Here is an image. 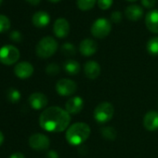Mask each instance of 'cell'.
Instances as JSON below:
<instances>
[{
    "mask_svg": "<svg viewBox=\"0 0 158 158\" xmlns=\"http://www.w3.org/2000/svg\"><path fill=\"white\" fill-rule=\"evenodd\" d=\"M46 73L48 74V75H56L60 73V66L56 63H50L47 66L46 68Z\"/></svg>",
    "mask_w": 158,
    "mask_h": 158,
    "instance_id": "26",
    "label": "cell"
},
{
    "mask_svg": "<svg viewBox=\"0 0 158 158\" xmlns=\"http://www.w3.org/2000/svg\"><path fill=\"white\" fill-rule=\"evenodd\" d=\"M79 50H80V53L83 56L89 57V56L94 55L97 52L98 45H97L96 41H94L93 39L86 38L80 42V45H79Z\"/></svg>",
    "mask_w": 158,
    "mask_h": 158,
    "instance_id": "13",
    "label": "cell"
},
{
    "mask_svg": "<svg viewBox=\"0 0 158 158\" xmlns=\"http://www.w3.org/2000/svg\"><path fill=\"white\" fill-rule=\"evenodd\" d=\"M155 1H156V0H141V4L145 8L151 9L155 5Z\"/></svg>",
    "mask_w": 158,
    "mask_h": 158,
    "instance_id": "30",
    "label": "cell"
},
{
    "mask_svg": "<svg viewBox=\"0 0 158 158\" xmlns=\"http://www.w3.org/2000/svg\"><path fill=\"white\" fill-rule=\"evenodd\" d=\"M127 1H130V2H133V1H135V0H127Z\"/></svg>",
    "mask_w": 158,
    "mask_h": 158,
    "instance_id": "37",
    "label": "cell"
},
{
    "mask_svg": "<svg viewBox=\"0 0 158 158\" xmlns=\"http://www.w3.org/2000/svg\"><path fill=\"white\" fill-rule=\"evenodd\" d=\"M145 24L149 31L158 34V10H151L146 14Z\"/></svg>",
    "mask_w": 158,
    "mask_h": 158,
    "instance_id": "15",
    "label": "cell"
},
{
    "mask_svg": "<svg viewBox=\"0 0 158 158\" xmlns=\"http://www.w3.org/2000/svg\"><path fill=\"white\" fill-rule=\"evenodd\" d=\"M60 50L65 56H73L76 53V48L72 43H64L61 46Z\"/></svg>",
    "mask_w": 158,
    "mask_h": 158,
    "instance_id": "25",
    "label": "cell"
},
{
    "mask_svg": "<svg viewBox=\"0 0 158 158\" xmlns=\"http://www.w3.org/2000/svg\"><path fill=\"white\" fill-rule=\"evenodd\" d=\"M90 135V127L88 124L78 122L73 124L66 131V140L73 146L80 145L85 142Z\"/></svg>",
    "mask_w": 158,
    "mask_h": 158,
    "instance_id": "2",
    "label": "cell"
},
{
    "mask_svg": "<svg viewBox=\"0 0 158 158\" xmlns=\"http://www.w3.org/2000/svg\"><path fill=\"white\" fill-rule=\"evenodd\" d=\"M63 69L68 74L76 75V74L79 73V72H80L81 66H80V64H79L78 61H76L74 60H67L63 63Z\"/></svg>",
    "mask_w": 158,
    "mask_h": 158,
    "instance_id": "19",
    "label": "cell"
},
{
    "mask_svg": "<svg viewBox=\"0 0 158 158\" xmlns=\"http://www.w3.org/2000/svg\"><path fill=\"white\" fill-rule=\"evenodd\" d=\"M10 38L12 41L16 42V43H20V42L23 40V35H22L21 32L15 30V31H12V32L10 33Z\"/></svg>",
    "mask_w": 158,
    "mask_h": 158,
    "instance_id": "27",
    "label": "cell"
},
{
    "mask_svg": "<svg viewBox=\"0 0 158 158\" xmlns=\"http://www.w3.org/2000/svg\"><path fill=\"white\" fill-rule=\"evenodd\" d=\"M28 102L33 109L41 110L48 105V100L45 94L40 93V92H35L30 95L28 99Z\"/></svg>",
    "mask_w": 158,
    "mask_h": 158,
    "instance_id": "12",
    "label": "cell"
},
{
    "mask_svg": "<svg viewBox=\"0 0 158 158\" xmlns=\"http://www.w3.org/2000/svg\"><path fill=\"white\" fill-rule=\"evenodd\" d=\"M33 24L37 28H43L47 26L50 22V16L47 11H36L32 18Z\"/></svg>",
    "mask_w": 158,
    "mask_h": 158,
    "instance_id": "17",
    "label": "cell"
},
{
    "mask_svg": "<svg viewBox=\"0 0 158 158\" xmlns=\"http://www.w3.org/2000/svg\"><path fill=\"white\" fill-rule=\"evenodd\" d=\"M77 86L74 81L71 79L62 78L57 82L56 84V91L60 96H71L76 91Z\"/></svg>",
    "mask_w": 158,
    "mask_h": 158,
    "instance_id": "8",
    "label": "cell"
},
{
    "mask_svg": "<svg viewBox=\"0 0 158 158\" xmlns=\"http://www.w3.org/2000/svg\"><path fill=\"white\" fill-rule=\"evenodd\" d=\"M26 1L28 3H30L31 5H33V6H36V5H38L40 3L41 0H26Z\"/></svg>",
    "mask_w": 158,
    "mask_h": 158,
    "instance_id": "33",
    "label": "cell"
},
{
    "mask_svg": "<svg viewBox=\"0 0 158 158\" xmlns=\"http://www.w3.org/2000/svg\"><path fill=\"white\" fill-rule=\"evenodd\" d=\"M10 25L11 23H10V19L5 15L0 14V34L9 31L10 28Z\"/></svg>",
    "mask_w": 158,
    "mask_h": 158,
    "instance_id": "24",
    "label": "cell"
},
{
    "mask_svg": "<svg viewBox=\"0 0 158 158\" xmlns=\"http://www.w3.org/2000/svg\"><path fill=\"white\" fill-rule=\"evenodd\" d=\"M96 0H77V6L82 10H89L94 7Z\"/></svg>",
    "mask_w": 158,
    "mask_h": 158,
    "instance_id": "23",
    "label": "cell"
},
{
    "mask_svg": "<svg viewBox=\"0 0 158 158\" xmlns=\"http://www.w3.org/2000/svg\"><path fill=\"white\" fill-rule=\"evenodd\" d=\"M2 1L3 0H0V6H1V4H2Z\"/></svg>",
    "mask_w": 158,
    "mask_h": 158,
    "instance_id": "36",
    "label": "cell"
},
{
    "mask_svg": "<svg viewBox=\"0 0 158 158\" xmlns=\"http://www.w3.org/2000/svg\"><path fill=\"white\" fill-rule=\"evenodd\" d=\"M10 158H25V156L22 152H15V153L11 154Z\"/></svg>",
    "mask_w": 158,
    "mask_h": 158,
    "instance_id": "32",
    "label": "cell"
},
{
    "mask_svg": "<svg viewBox=\"0 0 158 158\" xmlns=\"http://www.w3.org/2000/svg\"><path fill=\"white\" fill-rule=\"evenodd\" d=\"M102 135L103 138L107 139H114L116 138V135H117V132L116 130L113 127H102Z\"/></svg>",
    "mask_w": 158,
    "mask_h": 158,
    "instance_id": "22",
    "label": "cell"
},
{
    "mask_svg": "<svg viewBox=\"0 0 158 158\" xmlns=\"http://www.w3.org/2000/svg\"><path fill=\"white\" fill-rule=\"evenodd\" d=\"M147 51L152 56H158V36L152 37L148 40L146 45Z\"/></svg>",
    "mask_w": 158,
    "mask_h": 158,
    "instance_id": "20",
    "label": "cell"
},
{
    "mask_svg": "<svg viewBox=\"0 0 158 158\" xmlns=\"http://www.w3.org/2000/svg\"><path fill=\"white\" fill-rule=\"evenodd\" d=\"M125 14L128 20L135 22V21H139L142 17L143 10L139 5H129L128 7L126 8Z\"/></svg>",
    "mask_w": 158,
    "mask_h": 158,
    "instance_id": "18",
    "label": "cell"
},
{
    "mask_svg": "<svg viewBox=\"0 0 158 158\" xmlns=\"http://www.w3.org/2000/svg\"><path fill=\"white\" fill-rule=\"evenodd\" d=\"M143 126L149 131L158 129V112L149 111L143 118Z\"/></svg>",
    "mask_w": 158,
    "mask_h": 158,
    "instance_id": "14",
    "label": "cell"
},
{
    "mask_svg": "<svg viewBox=\"0 0 158 158\" xmlns=\"http://www.w3.org/2000/svg\"><path fill=\"white\" fill-rule=\"evenodd\" d=\"M47 156H48V158H59V155L55 151H49L48 152Z\"/></svg>",
    "mask_w": 158,
    "mask_h": 158,
    "instance_id": "31",
    "label": "cell"
},
{
    "mask_svg": "<svg viewBox=\"0 0 158 158\" xmlns=\"http://www.w3.org/2000/svg\"><path fill=\"white\" fill-rule=\"evenodd\" d=\"M114 113V108L112 103L104 102L100 103L94 110V118L98 123L104 124L106 122H109Z\"/></svg>",
    "mask_w": 158,
    "mask_h": 158,
    "instance_id": "4",
    "label": "cell"
},
{
    "mask_svg": "<svg viewBox=\"0 0 158 158\" xmlns=\"http://www.w3.org/2000/svg\"><path fill=\"white\" fill-rule=\"evenodd\" d=\"M19 49L12 45H6L0 48V62L5 65H12L20 59Z\"/></svg>",
    "mask_w": 158,
    "mask_h": 158,
    "instance_id": "5",
    "label": "cell"
},
{
    "mask_svg": "<svg viewBox=\"0 0 158 158\" xmlns=\"http://www.w3.org/2000/svg\"><path fill=\"white\" fill-rule=\"evenodd\" d=\"M85 75L89 79H96L101 73V66L95 60H89L84 66Z\"/></svg>",
    "mask_w": 158,
    "mask_h": 158,
    "instance_id": "16",
    "label": "cell"
},
{
    "mask_svg": "<svg viewBox=\"0 0 158 158\" xmlns=\"http://www.w3.org/2000/svg\"><path fill=\"white\" fill-rule=\"evenodd\" d=\"M84 101L81 97L74 96L70 98L65 103V110L70 114H77L83 110Z\"/></svg>",
    "mask_w": 158,
    "mask_h": 158,
    "instance_id": "9",
    "label": "cell"
},
{
    "mask_svg": "<svg viewBox=\"0 0 158 158\" xmlns=\"http://www.w3.org/2000/svg\"><path fill=\"white\" fill-rule=\"evenodd\" d=\"M53 32L59 38H64L70 32V24L64 18H58L53 25Z\"/></svg>",
    "mask_w": 158,
    "mask_h": 158,
    "instance_id": "11",
    "label": "cell"
},
{
    "mask_svg": "<svg viewBox=\"0 0 158 158\" xmlns=\"http://www.w3.org/2000/svg\"><path fill=\"white\" fill-rule=\"evenodd\" d=\"M112 30L111 22L106 18H99L97 19L91 26V34L93 36L97 38H104L106 37Z\"/></svg>",
    "mask_w": 158,
    "mask_h": 158,
    "instance_id": "6",
    "label": "cell"
},
{
    "mask_svg": "<svg viewBox=\"0 0 158 158\" xmlns=\"http://www.w3.org/2000/svg\"><path fill=\"white\" fill-rule=\"evenodd\" d=\"M4 139H5V137H4V134L0 131V145H1L3 142H4Z\"/></svg>",
    "mask_w": 158,
    "mask_h": 158,
    "instance_id": "34",
    "label": "cell"
},
{
    "mask_svg": "<svg viewBox=\"0 0 158 158\" xmlns=\"http://www.w3.org/2000/svg\"><path fill=\"white\" fill-rule=\"evenodd\" d=\"M71 122L70 114L58 106H51L44 110L39 116L40 127L48 132H61L68 128Z\"/></svg>",
    "mask_w": 158,
    "mask_h": 158,
    "instance_id": "1",
    "label": "cell"
},
{
    "mask_svg": "<svg viewBox=\"0 0 158 158\" xmlns=\"http://www.w3.org/2000/svg\"><path fill=\"white\" fill-rule=\"evenodd\" d=\"M7 97H8V100L12 102V103H17L20 100H21V92L16 89H10L8 91H7Z\"/></svg>",
    "mask_w": 158,
    "mask_h": 158,
    "instance_id": "21",
    "label": "cell"
},
{
    "mask_svg": "<svg viewBox=\"0 0 158 158\" xmlns=\"http://www.w3.org/2000/svg\"><path fill=\"white\" fill-rule=\"evenodd\" d=\"M113 1L114 0H98V6L102 10H107L112 6Z\"/></svg>",
    "mask_w": 158,
    "mask_h": 158,
    "instance_id": "28",
    "label": "cell"
},
{
    "mask_svg": "<svg viewBox=\"0 0 158 158\" xmlns=\"http://www.w3.org/2000/svg\"><path fill=\"white\" fill-rule=\"evenodd\" d=\"M58 42L51 36L43 37L36 45V55L42 59H48L55 54L58 49Z\"/></svg>",
    "mask_w": 158,
    "mask_h": 158,
    "instance_id": "3",
    "label": "cell"
},
{
    "mask_svg": "<svg viewBox=\"0 0 158 158\" xmlns=\"http://www.w3.org/2000/svg\"><path fill=\"white\" fill-rule=\"evenodd\" d=\"M14 73L18 78L26 79L34 73V66L28 61H21L14 68Z\"/></svg>",
    "mask_w": 158,
    "mask_h": 158,
    "instance_id": "10",
    "label": "cell"
},
{
    "mask_svg": "<svg viewBox=\"0 0 158 158\" xmlns=\"http://www.w3.org/2000/svg\"><path fill=\"white\" fill-rule=\"evenodd\" d=\"M49 1H51V2H59V1H60V0H49Z\"/></svg>",
    "mask_w": 158,
    "mask_h": 158,
    "instance_id": "35",
    "label": "cell"
},
{
    "mask_svg": "<svg viewBox=\"0 0 158 158\" xmlns=\"http://www.w3.org/2000/svg\"><path fill=\"white\" fill-rule=\"evenodd\" d=\"M29 145L35 151H45L48 149L50 139L48 136L42 133H35L29 138Z\"/></svg>",
    "mask_w": 158,
    "mask_h": 158,
    "instance_id": "7",
    "label": "cell"
},
{
    "mask_svg": "<svg viewBox=\"0 0 158 158\" xmlns=\"http://www.w3.org/2000/svg\"><path fill=\"white\" fill-rule=\"evenodd\" d=\"M111 20L114 23H119V22H121V20H122V13L120 11H118V10L114 11L111 14Z\"/></svg>",
    "mask_w": 158,
    "mask_h": 158,
    "instance_id": "29",
    "label": "cell"
}]
</instances>
